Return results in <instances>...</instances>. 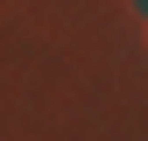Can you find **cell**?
I'll use <instances>...</instances> for the list:
<instances>
[{
    "mask_svg": "<svg viewBox=\"0 0 148 141\" xmlns=\"http://www.w3.org/2000/svg\"><path fill=\"white\" fill-rule=\"evenodd\" d=\"M141 7H148V0H141Z\"/></svg>",
    "mask_w": 148,
    "mask_h": 141,
    "instance_id": "1",
    "label": "cell"
}]
</instances>
